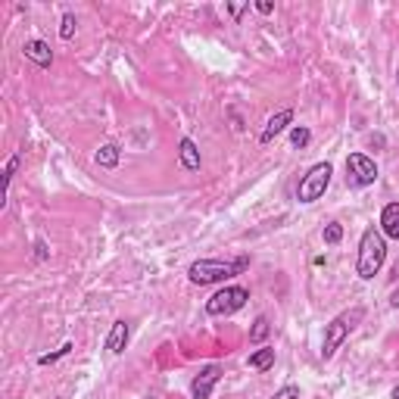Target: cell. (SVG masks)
<instances>
[{
    "label": "cell",
    "mask_w": 399,
    "mask_h": 399,
    "mask_svg": "<svg viewBox=\"0 0 399 399\" xmlns=\"http://www.w3.org/2000/svg\"><path fill=\"white\" fill-rule=\"evenodd\" d=\"M384 259H387V243H384V234L377 228H365L359 241V259H356V271H359L362 281H371V278L381 271Z\"/></svg>",
    "instance_id": "cell-1"
},
{
    "label": "cell",
    "mask_w": 399,
    "mask_h": 399,
    "mask_svg": "<svg viewBox=\"0 0 399 399\" xmlns=\"http://www.w3.org/2000/svg\"><path fill=\"white\" fill-rule=\"evenodd\" d=\"M247 265H250L247 256L228 259V262H222V259H200V262H194L191 269H187V278H191L194 284H215V281H228V278L241 275Z\"/></svg>",
    "instance_id": "cell-2"
},
{
    "label": "cell",
    "mask_w": 399,
    "mask_h": 399,
    "mask_svg": "<svg viewBox=\"0 0 399 399\" xmlns=\"http://www.w3.org/2000/svg\"><path fill=\"white\" fill-rule=\"evenodd\" d=\"M362 318H365V309H362V306H356V309H349V312H340L337 318H334L331 325L325 327V343H321V356H325V359H331V356L340 349V343L349 337V331H353V327L359 325Z\"/></svg>",
    "instance_id": "cell-3"
},
{
    "label": "cell",
    "mask_w": 399,
    "mask_h": 399,
    "mask_svg": "<svg viewBox=\"0 0 399 399\" xmlns=\"http://www.w3.org/2000/svg\"><path fill=\"white\" fill-rule=\"evenodd\" d=\"M331 175H334L331 163L312 165V169L303 175V181H299L297 200H299V203H315V200H321V197H325V191H327V184H331Z\"/></svg>",
    "instance_id": "cell-4"
},
{
    "label": "cell",
    "mask_w": 399,
    "mask_h": 399,
    "mask_svg": "<svg viewBox=\"0 0 399 399\" xmlns=\"http://www.w3.org/2000/svg\"><path fill=\"white\" fill-rule=\"evenodd\" d=\"M250 299V290H243V287H225V290H219L215 297H209L206 303V312L209 315H234L237 309H243Z\"/></svg>",
    "instance_id": "cell-5"
},
{
    "label": "cell",
    "mask_w": 399,
    "mask_h": 399,
    "mask_svg": "<svg viewBox=\"0 0 399 399\" xmlns=\"http://www.w3.org/2000/svg\"><path fill=\"white\" fill-rule=\"evenodd\" d=\"M346 178H349V184H356V187H368L377 181V165L371 163L365 153H349L346 156Z\"/></svg>",
    "instance_id": "cell-6"
},
{
    "label": "cell",
    "mask_w": 399,
    "mask_h": 399,
    "mask_svg": "<svg viewBox=\"0 0 399 399\" xmlns=\"http://www.w3.org/2000/svg\"><path fill=\"white\" fill-rule=\"evenodd\" d=\"M219 377H222V368L219 365H206L197 377H194L191 399H209V396H212V387L219 384Z\"/></svg>",
    "instance_id": "cell-7"
},
{
    "label": "cell",
    "mask_w": 399,
    "mask_h": 399,
    "mask_svg": "<svg viewBox=\"0 0 399 399\" xmlns=\"http://www.w3.org/2000/svg\"><path fill=\"white\" fill-rule=\"evenodd\" d=\"M22 53H25V60H32V62H38L41 69H47L53 62V50H50V44L47 41H25V47H22Z\"/></svg>",
    "instance_id": "cell-8"
},
{
    "label": "cell",
    "mask_w": 399,
    "mask_h": 399,
    "mask_svg": "<svg viewBox=\"0 0 399 399\" xmlns=\"http://www.w3.org/2000/svg\"><path fill=\"white\" fill-rule=\"evenodd\" d=\"M290 122H293V113H290V109H281V113H275V116L269 119V122H265V128H262V135H259V141H262V144H271Z\"/></svg>",
    "instance_id": "cell-9"
},
{
    "label": "cell",
    "mask_w": 399,
    "mask_h": 399,
    "mask_svg": "<svg viewBox=\"0 0 399 399\" xmlns=\"http://www.w3.org/2000/svg\"><path fill=\"white\" fill-rule=\"evenodd\" d=\"M381 234L399 241V203H390L381 212Z\"/></svg>",
    "instance_id": "cell-10"
},
{
    "label": "cell",
    "mask_w": 399,
    "mask_h": 399,
    "mask_svg": "<svg viewBox=\"0 0 399 399\" xmlns=\"http://www.w3.org/2000/svg\"><path fill=\"white\" fill-rule=\"evenodd\" d=\"M131 337V331H128V321H116L113 325V331H109V337H107V349L113 356H119L125 349V343H128Z\"/></svg>",
    "instance_id": "cell-11"
},
{
    "label": "cell",
    "mask_w": 399,
    "mask_h": 399,
    "mask_svg": "<svg viewBox=\"0 0 399 399\" xmlns=\"http://www.w3.org/2000/svg\"><path fill=\"white\" fill-rule=\"evenodd\" d=\"M178 156H181V165H184L187 172H197L200 169V150H197V144H194L191 137H184V141H181Z\"/></svg>",
    "instance_id": "cell-12"
},
{
    "label": "cell",
    "mask_w": 399,
    "mask_h": 399,
    "mask_svg": "<svg viewBox=\"0 0 399 399\" xmlns=\"http://www.w3.org/2000/svg\"><path fill=\"white\" fill-rule=\"evenodd\" d=\"M253 371H269L271 365H275V349L271 346H262V349H256L253 356H250V362H247Z\"/></svg>",
    "instance_id": "cell-13"
},
{
    "label": "cell",
    "mask_w": 399,
    "mask_h": 399,
    "mask_svg": "<svg viewBox=\"0 0 399 399\" xmlns=\"http://www.w3.org/2000/svg\"><path fill=\"white\" fill-rule=\"evenodd\" d=\"M119 156H122V150H119L116 144H103L100 150H97V165H100V169H116Z\"/></svg>",
    "instance_id": "cell-14"
},
{
    "label": "cell",
    "mask_w": 399,
    "mask_h": 399,
    "mask_svg": "<svg viewBox=\"0 0 399 399\" xmlns=\"http://www.w3.org/2000/svg\"><path fill=\"white\" fill-rule=\"evenodd\" d=\"M269 331H271L269 318H265V315H259V318L253 321V331H250V340H253V343H262L265 337H269Z\"/></svg>",
    "instance_id": "cell-15"
},
{
    "label": "cell",
    "mask_w": 399,
    "mask_h": 399,
    "mask_svg": "<svg viewBox=\"0 0 399 399\" xmlns=\"http://www.w3.org/2000/svg\"><path fill=\"white\" fill-rule=\"evenodd\" d=\"M309 137H312V135H309V128H303V125H297V128L290 131V144H293V147H299V150H303V147L309 144Z\"/></svg>",
    "instance_id": "cell-16"
},
{
    "label": "cell",
    "mask_w": 399,
    "mask_h": 399,
    "mask_svg": "<svg viewBox=\"0 0 399 399\" xmlns=\"http://www.w3.org/2000/svg\"><path fill=\"white\" fill-rule=\"evenodd\" d=\"M72 34H75V16H72V13H66V16H62V22H60V38L69 41Z\"/></svg>",
    "instance_id": "cell-17"
},
{
    "label": "cell",
    "mask_w": 399,
    "mask_h": 399,
    "mask_svg": "<svg viewBox=\"0 0 399 399\" xmlns=\"http://www.w3.org/2000/svg\"><path fill=\"white\" fill-rule=\"evenodd\" d=\"M69 349H72V343H62V346L57 349V353H47V356H41V365H50V362H57V359H62V356H66L69 353Z\"/></svg>",
    "instance_id": "cell-18"
},
{
    "label": "cell",
    "mask_w": 399,
    "mask_h": 399,
    "mask_svg": "<svg viewBox=\"0 0 399 399\" xmlns=\"http://www.w3.org/2000/svg\"><path fill=\"white\" fill-rule=\"evenodd\" d=\"M340 237H343V228L337 222H331V225L325 228V243H340Z\"/></svg>",
    "instance_id": "cell-19"
},
{
    "label": "cell",
    "mask_w": 399,
    "mask_h": 399,
    "mask_svg": "<svg viewBox=\"0 0 399 399\" xmlns=\"http://www.w3.org/2000/svg\"><path fill=\"white\" fill-rule=\"evenodd\" d=\"M19 163H22V156H10V163H6V172H4V181H6V187H10V181H13V175H16V169H19Z\"/></svg>",
    "instance_id": "cell-20"
},
{
    "label": "cell",
    "mask_w": 399,
    "mask_h": 399,
    "mask_svg": "<svg viewBox=\"0 0 399 399\" xmlns=\"http://www.w3.org/2000/svg\"><path fill=\"white\" fill-rule=\"evenodd\" d=\"M271 399H299V387L297 384H287V387H281Z\"/></svg>",
    "instance_id": "cell-21"
},
{
    "label": "cell",
    "mask_w": 399,
    "mask_h": 399,
    "mask_svg": "<svg viewBox=\"0 0 399 399\" xmlns=\"http://www.w3.org/2000/svg\"><path fill=\"white\" fill-rule=\"evenodd\" d=\"M34 256H38L41 262H44L47 256H50V253H47V243H44V241H38V243H34Z\"/></svg>",
    "instance_id": "cell-22"
},
{
    "label": "cell",
    "mask_w": 399,
    "mask_h": 399,
    "mask_svg": "<svg viewBox=\"0 0 399 399\" xmlns=\"http://www.w3.org/2000/svg\"><path fill=\"white\" fill-rule=\"evenodd\" d=\"M256 10H259V13H271V10H275V4H271V0H259Z\"/></svg>",
    "instance_id": "cell-23"
},
{
    "label": "cell",
    "mask_w": 399,
    "mask_h": 399,
    "mask_svg": "<svg viewBox=\"0 0 399 399\" xmlns=\"http://www.w3.org/2000/svg\"><path fill=\"white\" fill-rule=\"evenodd\" d=\"M390 306H393V309H399V290H393V297H390Z\"/></svg>",
    "instance_id": "cell-24"
},
{
    "label": "cell",
    "mask_w": 399,
    "mask_h": 399,
    "mask_svg": "<svg viewBox=\"0 0 399 399\" xmlns=\"http://www.w3.org/2000/svg\"><path fill=\"white\" fill-rule=\"evenodd\" d=\"M393 399H399V387H396V390H393Z\"/></svg>",
    "instance_id": "cell-25"
},
{
    "label": "cell",
    "mask_w": 399,
    "mask_h": 399,
    "mask_svg": "<svg viewBox=\"0 0 399 399\" xmlns=\"http://www.w3.org/2000/svg\"><path fill=\"white\" fill-rule=\"evenodd\" d=\"M396 81H399V69H396Z\"/></svg>",
    "instance_id": "cell-26"
}]
</instances>
